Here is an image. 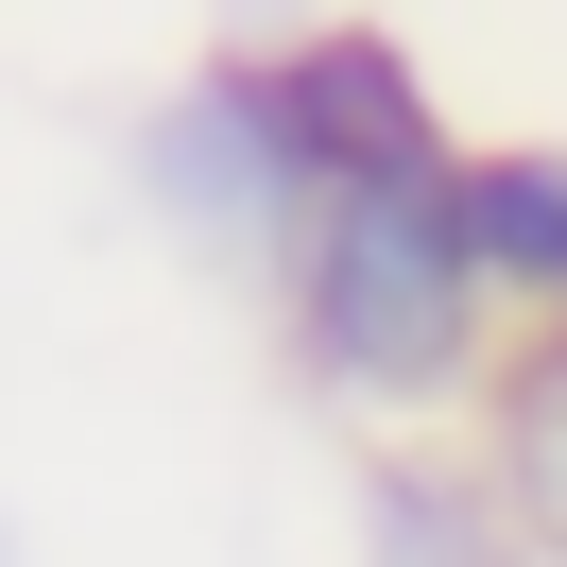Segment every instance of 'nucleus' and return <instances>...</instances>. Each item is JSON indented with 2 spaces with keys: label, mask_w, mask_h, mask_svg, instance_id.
Returning a JSON list of instances; mask_svg holds the SVG:
<instances>
[{
  "label": "nucleus",
  "mask_w": 567,
  "mask_h": 567,
  "mask_svg": "<svg viewBox=\"0 0 567 567\" xmlns=\"http://www.w3.org/2000/svg\"><path fill=\"white\" fill-rule=\"evenodd\" d=\"M447 189H464V258H482V292L567 327V138H498V155H464Z\"/></svg>",
  "instance_id": "obj_4"
},
{
  "label": "nucleus",
  "mask_w": 567,
  "mask_h": 567,
  "mask_svg": "<svg viewBox=\"0 0 567 567\" xmlns=\"http://www.w3.org/2000/svg\"><path fill=\"white\" fill-rule=\"evenodd\" d=\"M276 310H292V379L344 395V413H464L498 379V292L464 258V189H327L276 258Z\"/></svg>",
  "instance_id": "obj_1"
},
{
  "label": "nucleus",
  "mask_w": 567,
  "mask_h": 567,
  "mask_svg": "<svg viewBox=\"0 0 567 567\" xmlns=\"http://www.w3.org/2000/svg\"><path fill=\"white\" fill-rule=\"evenodd\" d=\"M258 86H276V138H292V173H310V207H327V189L464 173V138H447V104H430V70L379 35V18H310L292 52H258Z\"/></svg>",
  "instance_id": "obj_3"
},
{
  "label": "nucleus",
  "mask_w": 567,
  "mask_h": 567,
  "mask_svg": "<svg viewBox=\"0 0 567 567\" xmlns=\"http://www.w3.org/2000/svg\"><path fill=\"white\" fill-rule=\"evenodd\" d=\"M361 567H533L482 464H379L361 482Z\"/></svg>",
  "instance_id": "obj_6"
},
{
  "label": "nucleus",
  "mask_w": 567,
  "mask_h": 567,
  "mask_svg": "<svg viewBox=\"0 0 567 567\" xmlns=\"http://www.w3.org/2000/svg\"><path fill=\"white\" fill-rule=\"evenodd\" d=\"M138 189H155V224H173V241H207V258H258V276L292 258L310 173H292V138H276V86H258V52L189 70L173 104L138 121Z\"/></svg>",
  "instance_id": "obj_2"
},
{
  "label": "nucleus",
  "mask_w": 567,
  "mask_h": 567,
  "mask_svg": "<svg viewBox=\"0 0 567 567\" xmlns=\"http://www.w3.org/2000/svg\"><path fill=\"white\" fill-rule=\"evenodd\" d=\"M482 482H498V516H516V550L567 567V327L482 379Z\"/></svg>",
  "instance_id": "obj_5"
}]
</instances>
